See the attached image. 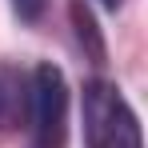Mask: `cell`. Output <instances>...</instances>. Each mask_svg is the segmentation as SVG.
<instances>
[{"instance_id":"2","label":"cell","mask_w":148,"mask_h":148,"mask_svg":"<svg viewBox=\"0 0 148 148\" xmlns=\"http://www.w3.org/2000/svg\"><path fill=\"white\" fill-rule=\"evenodd\" d=\"M28 148H64L68 140V80L64 72L40 60L28 72Z\"/></svg>"},{"instance_id":"1","label":"cell","mask_w":148,"mask_h":148,"mask_svg":"<svg viewBox=\"0 0 148 148\" xmlns=\"http://www.w3.org/2000/svg\"><path fill=\"white\" fill-rule=\"evenodd\" d=\"M80 120H84V148H144L140 120L128 96L104 76L84 80Z\"/></svg>"},{"instance_id":"5","label":"cell","mask_w":148,"mask_h":148,"mask_svg":"<svg viewBox=\"0 0 148 148\" xmlns=\"http://www.w3.org/2000/svg\"><path fill=\"white\" fill-rule=\"evenodd\" d=\"M8 4L16 12V20H24V24H40L48 12V0H8Z\"/></svg>"},{"instance_id":"3","label":"cell","mask_w":148,"mask_h":148,"mask_svg":"<svg viewBox=\"0 0 148 148\" xmlns=\"http://www.w3.org/2000/svg\"><path fill=\"white\" fill-rule=\"evenodd\" d=\"M28 120V72L16 64H0V136L24 128Z\"/></svg>"},{"instance_id":"6","label":"cell","mask_w":148,"mask_h":148,"mask_svg":"<svg viewBox=\"0 0 148 148\" xmlns=\"http://www.w3.org/2000/svg\"><path fill=\"white\" fill-rule=\"evenodd\" d=\"M100 4H104V8H120L124 0H100Z\"/></svg>"},{"instance_id":"4","label":"cell","mask_w":148,"mask_h":148,"mask_svg":"<svg viewBox=\"0 0 148 148\" xmlns=\"http://www.w3.org/2000/svg\"><path fill=\"white\" fill-rule=\"evenodd\" d=\"M72 24H76V40H80L84 56L92 64H104V36H100V28H96V20H92L84 0H72Z\"/></svg>"}]
</instances>
